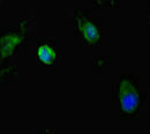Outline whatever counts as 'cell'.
Wrapping results in <instances>:
<instances>
[{
  "label": "cell",
  "instance_id": "obj_1",
  "mask_svg": "<svg viewBox=\"0 0 150 134\" xmlns=\"http://www.w3.org/2000/svg\"><path fill=\"white\" fill-rule=\"evenodd\" d=\"M113 88V97L119 104L122 117H133L142 110L146 97L139 90L136 77H122Z\"/></svg>",
  "mask_w": 150,
  "mask_h": 134
},
{
  "label": "cell",
  "instance_id": "obj_2",
  "mask_svg": "<svg viewBox=\"0 0 150 134\" xmlns=\"http://www.w3.org/2000/svg\"><path fill=\"white\" fill-rule=\"evenodd\" d=\"M31 21L29 19L22 20L19 28L13 29L9 33H5L1 36V59L7 60L13 55L15 49L19 46L22 42L25 40V36L29 30Z\"/></svg>",
  "mask_w": 150,
  "mask_h": 134
},
{
  "label": "cell",
  "instance_id": "obj_3",
  "mask_svg": "<svg viewBox=\"0 0 150 134\" xmlns=\"http://www.w3.org/2000/svg\"><path fill=\"white\" fill-rule=\"evenodd\" d=\"M75 30L83 42L88 45H94L100 38V24L98 21L90 19L88 15L76 12Z\"/></svg>",
  "mask_w": 150,
  "mask_h": 134
},
{
  "label": "cell",
  "instance_id": "obj_4",
  "mask_svg": "<svg viewBox=\"0 0 150 134\" xmlns=\"http://www.w3.org/2000/svg\"><path fill=\"white\" fill-rule=\"evenodd\" d=\"M38 60L43 64H54L58 58V51L53 43L47 42H39L37 48Z\"/></svg>",
  "mask_w": 150,
  "mask_h": 134
},
{
  "label": "cell",
  "instance_id": "obj_5",
  "mask_svg": "<svg viewBox=\"0 0 150 134\" xmlns=\"http://www.w3.org/2000/svg\"><path fill=\"white\" fill-rule=\"evenodd\" d=\"M39 134H53V132H51V131H44V132H42V133Z\"/></svg>",
  "mask_w": 150,
  "mask_h": 134
},
{
  "label": "cell",
  "instance_id": "obj_6",
  "mask_svg": "<svg viewBox=\"0 0 150 134\" xmlns=\"http://www.w3.org/2000/svg\"><path fill=\"white\" fill-rule=\"evenodd\" d=\"M148 22H149V27H150V11H149V15H148Z\"/></svg>",
  "mask_w": 150,
  "mask_h": 134
}]
</instances>
